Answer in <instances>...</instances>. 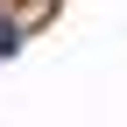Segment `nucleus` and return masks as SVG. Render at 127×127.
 <instances>
[{
	"label": "nucleus",
	"instance_id": "1",
	"mask_svg": "<svg viewBox=\"0 0 127 127\" xmlns=\"http://www.w3.org/2000/svg\"><path fill=\"white\" fill-rule=\"evenodd\" d=\"M7 50H14V28H7V21H0V57H7Z\"/></svg>",
	"mask_w": 127,
	"mask_h": 127
}]
</instances>
